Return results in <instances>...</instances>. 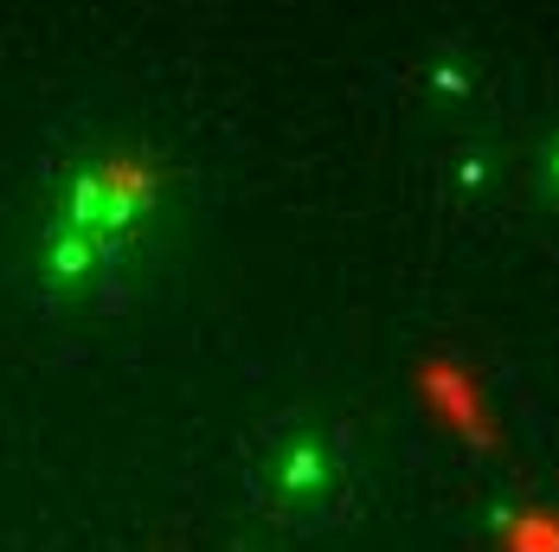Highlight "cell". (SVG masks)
Returning a JSON list of instances; mask_svg holds the SVG:
<instances>
[{
	"label": "cell",
	"instance_id": "obj_4",
	"mask_svg": "<svg viewBox=\"0 0 559 552\" xmlns=\"http://www.w3.org/2000/svg\"><path fill=\"white\" fill-rule=\"evenodd\" d=\"M534 180H540V200L559 206V129L540 142V161H534Z\"/></svg>",
	"mask_w": 559,
	"mask_h": 552
},
{
	"label": "cell",
	"instance_id": "obj_3",
	"mask_svg": "<svg viewBox=\"0 0 559 552\" xmlns=\"http://www.w3.org/2000/svg\"><path fill=\"white\" fill-rule=\"evenodd\" d=\"M135 264H142V244L46 219L33 244V289L58 309H91V302H110L135 276Z\"/></svg>",
	"mask_w": 559,
	"mask_h": 552
},
{
	"label": "cell",
	"instance_id": "obj_2",
	"mask_svg": "<svg viewBox=\"0 0 559 552\" xmlns=\"http://www.w3.org/2000/svg\"><path fill=\"white\" fill-rule=\"evenodd\" d=\"M155 206H162V173L142 161L135 148H91V155H71L58 167L46 219L148 244Z\"/></svg>",
	"mask_w": 559,
	"mask_h": 552
},
{
	"label": "cell",
	"instance_id": "obj_1",
	"mask_svg": "<svg viewBox=\"0 0 559 552\" xmlns=\"http://www.w3.org/2000/svg\"><path fill=\"white\" fill-rule=\"evenodd\" d=\"M245 495H251V514L283 533H322L360 495V456L341 424L316 411H289V418H271L251 443Z\"/></svg>",
	"mask_w": 559,
	"mask_h": 552
}]
</instances>
